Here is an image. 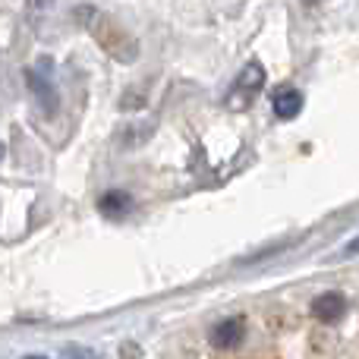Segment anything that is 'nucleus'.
I'll list each match as a JSON object with an SVG mask.
<instances>
[{
	"label": "nucleus",
	"mask_w": 359,
	"mask_h": 359,
	"mask_svg": "<svg viewBox=\"0 0 359 359\" xmlns=\"http://www.w3.org/2000/svg\"><path fill=\"white\" fill-rule=\"evenodd\" d=\"M76 13H79L82 25H88V32L95 35V41L101 44L104 54H111L114 60H120V63H133L139 57V41L117 22V19L104 16V13L92 10V6H88V10H76Z\"/></svg>",
	"instance_id": "1"
},
{
	"label": "nucleus",
	"mask_w": 359,
	"mask_h": 359,
	"mask_svg": "<svg viewBox=\"0 0 359 359\" xmlns=\"http://www.w3.org/2000/svg\"><path fill=\"white\" fill-rule=\"evenodd\" d=\"M262 86H265V69H262V63L243 67V73L236 76L233 88H230V92H233L230 95V107H246L249 101L262 92Z\"/></svg>",
	"instance_id": "2"
},
{
	"label": "nucleus",
	"mask_w": 359,
	"mask_h": 359,
	"mask_svg": "<svg viewBox=\"0 0 359 359\" xmlns=\"http://www.w3.org/2000/svg\"><path fill=\"white\" fill-rule=\"evenodd\" d=\"M312 316L325 325L341 322V318L347 316V297H344V293H334V290L322 293V297L312 299Z\"/></svg>",
	"instance_id": "3"
},
{
	"label": "nucleus",
	"mask_w": 359,
	"mask_h": 359,
	"mask_svg": "<svg viewBox=\"0 0 359 359\" xmlns=\"http://www.w3.org/2000/svg\"><path fill=\"white\" fill-rule=\"evenodd\" d=\"M243 337H246V322H243V318H224V322H217L215 328H211V344H215L217 350L240 347Z\"/></svg>",
	"instance_id": "4"
},
{
	"label": "nucleus",
	"mask_w": 359,
	"mask_h": 359,
	"mask_svg": "<svg viewBox=\"0 0 359 359\" xmlns=\"http://www.w3.org/2000/svg\"><path fill=\"white\" fill-rule=\"evenodd\" d=\"M271 107H274V114H278L280 120H293L299 111H303V95H299L297 88H290V86H280L278 92H274V98H271Z\"/></svg>",
	"instance_id": "5"
},
{
	"label": "nucleus",
	"mask_w": 359,
	"mask_h": 359,
	"mask_svg": "<svg viewBox=\"0 0 359 359\" xmlns=\"http://www.w3.org/2000/svg\"><path fill=\"white\" fill-rule=\"evenodd\" d=\"M130 208H133V198L123 189H111L98 198V211L104 217H123V215H130Z\"/></svg>",
	"instance_id": "6"
},
{
	"label": "nucleus",
	"mask_w": 359,
	"mask_h": 359,
	"mask_svg": "<svg viewBox=\"0 0 359 359\" xmlns=\"http://www.w3.org/2000/svg\"><path fill=\"white\" fill-rule=\"evenodd\" d=\"M69 359H98V356L86 347H69Z\"/></svg>",
	"instance_id": "7"
},
{
	"label": "nucleus",
	"mask_w": 359,
	"mask_h": 359,
	"mask_svg": "<svg viewBox=\"0 0 359 359\" xmlns=\"http://www.w3.org/2000/svg\"><path fill=\"white\" fill-rule=\"evenodd\" d=\"M344 255H359V236H356V240H353V243H350V246H347V249H344Z\"/></svg>",
	"instance_id": "8"
},
{
	"label": "nucleus",
	"mask_w": 359,
	"mask_h": 359,
	"mask_svg": "<svg viewBox=\"0 0 359 359\" xmlns=\"http://www.w3.org/2000/svg\"><path fill=\"white\" fill-rule=\"evenodd\" d=\"M25 359H44V356H25Z\"/></svg>",
	"instance_id": "9"
},
{
	"label": "nucleus",
	"mask_w": 359,
	"mask_h": 359,
	"mask_svg": "<svg viewBox=\"0 0 359 359\" xmlns=\"http://www.w3.org/2000/svg\"><path fill=\"white\" fill-rule=\"evenodd\" d=\"M0 155H4V149H0Z\"/></svg>",
	"instance_id": "10"
}]
</instances>
